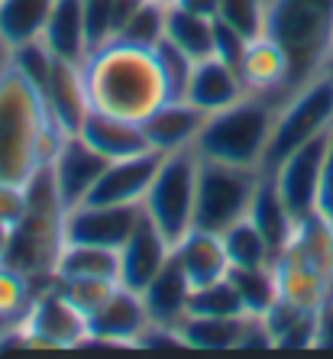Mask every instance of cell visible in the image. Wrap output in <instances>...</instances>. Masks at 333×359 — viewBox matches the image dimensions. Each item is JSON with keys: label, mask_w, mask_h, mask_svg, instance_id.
Wrapping results in <instances>:
<instances>
[{"label": "cell", "mask_w": 333, "mask_h": 359, "mask_svg": "<svg viewBox=\"0 0 333 359\" xmlns=\"http://www.w3.org/2000/svg\"><path fill=\"white\" fill-rule=\"evenodd\" d=\"M81 75L88 104L114 117L142 123L158 104L168 100L156 52L136 49L130 42L114 39L91 49L81 62Z\"/></svg>", "instance_id": "1"}, {"label": "cell", "mask_w": 333, "mask_h": 359, "mask_svg": "<svg viewBox=\"0 0 333 359\" xmlns=\"http://www.w3.org/2000/svg\"><path fill=\"white\" fill-rule=\"evenodd\" d=\"M65 136L49 120L39 91L7 59L0 68V182L26 184Z\"/></svg>", "instance_id": "2"}, {"label": "cell", "mask_w": 333, "mask_h": 359, "mask_svg": "<svg viewBox=\"0 0 333 359\" xmlns=\"http://www.w3.org/2000/svg\"><path fill=\"white\" fill-rule=\"evenodd\" d=\"M266 36L288 55V88L298 91L333 68V0H269Z\"/></svg>", "instance_id": "3"}, {"label": "cell", "mask_w": 333, "mask_h": 359, "mask_svg": "<svg viewBox=\"0 0 333 359\" xmlns=\"http://www.w3.org/2000/svg\"><path fill=\"white\" fill-rule=\"evenodd\" d=\"M278 107L282 104L272 97L243 94L240 100L208 114L194 149H198L201 159L230 162V165L243 168H262Z\"/></svg>", "instance_id": "4"}, {"label": "cell", "mask_w": 333, "mask_h": 359, "mask_svg": "<svg viewBox=\"0 0 333 359\" xmlns=\"http://www.w3.org/2000/svg\"><path fill=\"white\" fill-rule=\"evenodd\" d=\"M333 130V68L314 75L282 100L275 114L272 140H269L266 159L259 172H272L282 159H288L304 142L317 140Z\"/></svg>", "instance_id": "5"}, {"label": "cell", "mask_w": 333, "mask_h": 359, "mask_svg": "<svg viewBox=\"0 0 333 359\" xmlns=\"http://www.w3.org/2000/svg\"><path fill=\"white\" fill-rule=\"evenodd\" d=\"M198 149H178L162 156L142 210L175 246L188 230H194V194H198Z\"/></svg>", "instance_id": "6"}, {"label": "cell", "mask_w": 333, "mask_h": 359, "mask_svg": "<svg viewBox=\"0 0 333 359\" xmlns=\"http://www.w3.org/2000/svg\"><path fill=\"white\" fill-rule=\"evenodd\" d=\"M259 168H243L230 162L201 159L198 194H194V226L224 233L236 220L250 217L252 194L259 188Z\"/></svg>", "instance_id": "7"}, {"label": "cell", "mask_w": 333, "mask_h": 359, "mask_svg": "<svg viewBox=\"0 0 333 359\" xmlns=\"http://www.w3.org/2000/svg\"><path fill=\"white\" fill-rule=\"evenodd\" d=\"M23 327L33 337V346H46V350H78V343L88 337V318L62 292L55 278L36 285V298Z\"/></svg>", "instance_id": "8"}, {"label": "cell", "mask_w": 333, "mask_h": 359, "mask_svg": "<svg viewBox=\"0 0 333 359\" xmlns=\"http://www.w3.org/2000/svg\"><path fill=\"white\" fill-rule=\"evenodd\" d=\"M146 327H149V314H146L142 294L117 285L104 298V304L88 314V337L78 343V350H88V346H97V350L133 346Z\"/></svg>", "instance_id": "9"}, {"label": "cell", "mask_w": 333, "mask_h": 359, "mask_svg": "<svg viewBox=\"0 0 333 359\" xmlns=\"http://www.w3.org/2000/svg\"><path fill=\"white\" fill-rule=\"evenodd\" d=\"M327 140H330V133L304 142L301 149H294L288 159H282L272 168L278 194H282L285 208L292 210L294 220L308 217V214L317 210V191H320V172H324Z\"/></svg>", "instance_id": "10"}, {"label": "cell", "mask_w": 333, "mask_h": 359, "mask_svg": "<svg viewBox=\"0 0 333 359\" xmlns=\"http://www.w3.org/2000/svg\"><path fill=\"white\" fill-rule=\"evenodd\" d=\"M142 217V204H91L65 210V243H91L120 250Z\"/></svg>", "instance_id": "11"}, {"label": "cell", "mask_w": 333, "mask_h": 359, "mask_svg": "<svg viewBox=\"0 0 333 359\" xmlns=\"http://www.w3.org/2000/svg\"><path fill=\"white\" fill-rule=\"evenodd\" d=\"M107 162L110 159H104L100 152H94L78 133H68L65 140L59 142V149L52 152V159L46 162V165H49L52 184H55V191H59L65 210H72L88 201V194H91V188L97 184V178H100V172L107 168Z\"/></svg>", "instance_id": "12"}, {"label": "cell", "mask_w": 333, "mask_h": 359, "mask_svg": "<svg viewBox=\"0 0 333 359\" xmlns=\"http://www.w3.org/2000/svg\"><path fill=\"white\" fill-rule=\"evenodd\" d=\"M117 252H120V285L130 288V292H142L165 269V262L172 259V240L142 210L140 224L133 226V233L126 236V243Z\"/></svg>", "instance_id": "13"}, {"label": "cell", "mask_w": 333, "mask_h": 359, "mask_svg": "<svg viewBox=\"0 0 333 359\" xmlns=\"http://www.w3.org/2000/svg\"><path fill=\"white\" fill-rule=\"evenodd\" d=\"M158 162H162V156L152 149L107 162L88 201L91 204H142L152 178H156Z\"/></svg>", "instance_id": "14"}, {"label": "cell", "mask_w": 333, "mask_h": 359, "mask_svg": "<svg viewBox=\"0 0 333 359\" xmlns=\"http://www.w3.org/2000/svg\"><path fill=\"white\" fill-rule=\"evenodd\" d=\"M46 114L62 133H78L81 120L88 117V91H84V75L78 62H65V59H52L49 78L39 91Z\"/></svg>", "instance_id": "15"}, {"label": "cell", "mask_w": 333, "mask_h": 359, "mask_svg": "<svg viewBox=\"0 0 333 359\" xmlns=\"http://www.w3.org/2000/svg\"><path fill=\"white\" fill-rule=\"evenodd\" d=\"M204 120H208V114L194 107L191 100H165L142 120V133H146L152 152L168 156L178 149H194Z\"/></svg>", "instance_id": "16"}, {"label": "cell", "mask_w": 333, "mask_h": 359, "mask_svg": "<svg viewBox=\"0 0 333 359\" xmlns=\"http://www.w3.org/2000/svg\"><path fill=\"white\" fill-rule=\"evenodd\" d=\"M240 78L246 94H262V97H272L278 104L292 94V88H288V55L266 33L246 42V52H243L240 62Z\"/></svg>", "instance_id": "17"}, {"label": "cell", "mask_w": 333, "mask_h": 359, "mask_svg": "<svg viewBox=\"0 0 333 359\" xmlns=\"http://www.w3.org/2000/svg\"><path fill=\"white\" fill-rule=\"evenodd\" d=\"M78 136H81L94 152H100V156L110 159V162L149 149L146 133H142V123L114 117V114H104V110H94V107L88 110V117L81 120Z\"/></svg>", "instance_id": "18"}, {"label": "cell", "mask_w": 333, "mask_h": 359, "mask_svg": "<svg viewBox=\"0 0 333 359\" xmlns=\"http://www.w3.org/2000/svg\"><path fill=\"white\" fill-rule=\"evenodd\" d=\"M172 259L182 266V272L188 276L191 288L210 285V282H217V278H226V272H230V259H226L220 233L198 230V226L188 230V233L172 246Z\"/></svg>", "instance_id": "19"}, {"label": "cell", "mask_w": 333, "mask_h": 359, "mask_svg": "<svg viewBox=\"0 0 333 359\" xmlns=\"http://www.w3.org/2000/svg\"><path fill=\"white\" fill-rule=\"evenodd\" d=\"M142 304L149 314V324L162 327H182V320L188 318V301H191V282L182 272L175 259H168L165 269L142 288Z\"/></svg>", "instance_id": "20"}, {"label": "cell", "mask_w": 333, "mask_h": 359, "mask_svg": "<svg viewBox=\"0 0 333 359\" xmlns=\"http://www.w3.org/2000/svg\"><path fill=\"white\" fill-rule=\"evenodd\" d=\"M243 94H246V88H243L240 72L233 65L220 62L217 55H208V59L194 62L184 100H191L194 107H201L204 114H214V110L240 100Z\"/></svg>", "instance_id": "21"}, {"label": "cell", "mask_w": 333, "mask_h": 359, "mask_svg": "<svg viewBox=\"0 0 333 359\" xmlns=\"http://www.w3.org/2000/svg\"><path fill=\"white\" fill-rule=\"evenodd\" d=\"M42 46L65 62H78L81 65L88 59V26H84V0H55L52 13L42 29Z\"/></svg>", "instance_id": "22"}, {"label": "cell", "mask_w": 333, "mask_h": 359, "mask_svg": "<svg viewBox=\"0 0 333 359\" xmlns=\"http://www.w3.org/2000/svg\"><path fill=\"white\" fill-rule=\"evenodd\" d=\"M250 220L256 224L259 233L266 236V243L272 246L275 256L282 252L285 243L292 240L298 220L292 217V210L285 208V201H282V194H278V184H275L272 172H262V175H259V188H256L252 204H250Z\"/></svg>", "instance_id": "23"}, {"label": "cell", "mask_w": 333, "mask_h": 359, "mask_svg": "<svg viewBox=\"0 0 333 359\" xmlns=\"http://www.w3.org/2000/svg\"><path fill=\"white\" fill-rule=\"evenodd\" d=\"M55 278L59 282H72V278L120 282V252L107 246H91V243H65L55 259Z\"/></svg>", "instance_id": "24"}, {"label": "cell", "mask_w": 333, "mask_h": 359, "mask_svg": "<svg viewBox=\"0 0 333 359\" xmlns=\"http://www.w3.org/2000/svg\"><path fill=\"white\" fill-rule=\"evenodd\" d=\"M52 4L55 0H0V42L7 49L39 42Z\"/></svg>", "instance_id": "25"}, {"label": "cell", "mask_w": 333, "mask_h": 359, "mask_svg": "<svg viewBox=\"0 0 333 359\" xmlns=\"http://www.w3.org/2000/svg\"><path fill=\"white\" fill-rule=\"evenodd\" d=\"M165 39L172 46H178L184 55H191L194 62L208 59V55H214V17L168 4Z\"/></svg>", "instance_id": "26"}, {"label": "cell", "mask_w": 333, "mask_h": 359, "mask_svg": "<svg viewBox=\"0 0 333 359\" xmlns=\"http://www.w3.org/2000/svg\"><path fill=\"white\" fill-rule=\"evenodd\" d=\"M243 318H201V314H188L178 330H182L188 350H236Z\"/></svg>", "instance_id": "27"}, {"label": "cell", "mask_w": 333, "mask_h": 359, "mask_svg": "<svg viewBox=\"0 0 333 359\" xmlns=\"http://www.w3.org/2000/svg\"><path fill=\"white\" fill-rule=\"evenodd\" d=\"M224 250H226V259H230V269H250V266H272L275 262V252L272 246L266 243V236L256 230L250 217L236 220L233 226H226L224 233Z\"/></svg>", "instance_id": "28"}, {"label": "cell", "mask_w": 333, "mask_h": 359, "mask_svg": "<svg viewBox=\"0 0 333 359\" xmlns=\"http://www.w3.org/2000/svg\"><path fill=\"white\" fill-rule=\"evenodd\" d=\"M36 298V282L20 269L0 262V330L23 327L29 304Z\"/></svg>", "instance_id": "29"}, {"label": "cell", "mask_w": 333, "mask_h": 359, "mask_svg": "<svg viewBox=\"0 0 333 359\" xmlns=\"http://www.w3.org/2000/svg\"><path fill=\"white\" fill-rule=\"evenodd\" d=\"M230 285L236 288L246 314H266L272 301L278 298V282H275L272 266H250V269H230L226 272Z\"/></svg>", "instance_id": "30"}, {"label": "cell", "mask_w": 333, "mask_h": 359, "mask_svg": "<svg viewBox=\"0 0 333 359\" xmlns=\"http://www.w3.org/2000/svg\"><path fill=\"white\" fill-rule=\"evenodd\" d=\"M165 20H168V0H140V7L130 13L117 39L130 42L136 49H156L165 39Z\"/></svg>", "instance_id": "31"}, {"label": "cell", "mask_w": 333, "mask_h": 359, "mask_svg": "<svg viewBox=\"0 0 333 359\" xmlns=\"http://www.w3.org/2000/svg\"><path fill=\"white\" fill-rule=\"evenodd\" d=\"M188 314H201V318H243V301L230 278H217L210 285L191 288V301H188Z\"/></svg>", "instance_id": "32"}, {"label": "cell", "mask_w": 333, "mask_h": 359, "mask_svg": "<svg viewBox=\"0 0 333 359\" xmlns=\"http://www.w3.org/2000/svg\"><path fill=\"white\" fill-rule=\"evenodd\" d=\"M266 4L269 0H217L214 20L233 26L246 39H256L266 33Z\"/></svg>", "instance_id": "33"}, {"label": "cell", "mask_w": 333, "mask_h": 359, "mask_svg": "<svg viewBox=\"0 0 333 359\" xmlns=\"http://www.w3.org/2000/svg\"><path fill=\"white\" fill-rule=\"evenodd\" d=\"M152 52H156V62H158V72H162V81H165L168 100H184L188 81H191V72H194V59L184 55V52L178 49V46H172L168 39H162Z\"/></svg>", "instance_id": "34"}, {"label": "cell", "mask_w": 333, "mask_h": 359, "mask_svg": "<svg viewBox=\"0 0 333 359\" xmlns=\"http://www.w3.org/2000/svg\"><path fill=\"white\" fill-rule=\"evenodd\" d=\"M55 282H59V278H55ZM59 285H62V292L78 304V311L88 318L91 311H97L100 304H104V298H107L120 282H110V278H72V282H59Z\"/></svg>", "instance_id": "35"}, {"label": "cell", "mask_w": 333, "mask_h": 359, "mask_svg": "<svg viewBox=\"0 0 333 359\" xmlns=\"http://www.w3.org/2000/svg\"><path fill=\"white\" fill-rule=\"evenodd\" d=\"M246 36L236 33L233 26L220 23V20H214V55L220 62H226V65H233L236 72H240V62H243V52H246Z\"/></svg>", "instance_id": "36"}, {"label": "cell", "mask_w": 333, "mask_h": 359, "mask_svg": "<svg viewBox=\"0 0 333 359\" xmlns=\"http://www.w3.org/2000/svg\"><path fill=\"white\" fill-rule=\"evenodd\" d=\"M26 210V184L0 182V224L17 226Z\"/></svg>", "instance_id": "37"}, {"label": "cell", "mask_w": 333, "mask_h": 359, "mask_svg": "<svg viewBox=\"0 0 333 359\" xmlns=\"http://www.w3.org/2000/svg\"><path fill=\"white\" fill-rule=\"evenodd\" d=\"M317 214L333 220V130L327 140V156H324V172H320V191H317Z\"/></svg>", "instance_id": "38"}, {"label": "cell", "mask_w": 333, "mask_h": 359, "mask_svg": "<svg viewBox=\"0 0 333 359\" xmlns=\"http://www.w3.org/2000/svg\"><path fill=\"white\" fill-rule=\"evenodd\" d=\"M10 240H13V226H10V224H0V262L7 259Z\"/></svg>", "instance_id": "39"}, {"label": "cell", "mask_w": 333, "mask_h": 359, "mask_svg": "<svg viewBox=\"0 0 333 359\" xmlns=\"http://www.w3.org/2000/svg\"><path fill=\"white\" fill-rule=\"evenodd\" d=\"M7 59H10V49L0 42V68H4V62H7Z\"/></svg>", "instance_id": "40"}]
</instances>
